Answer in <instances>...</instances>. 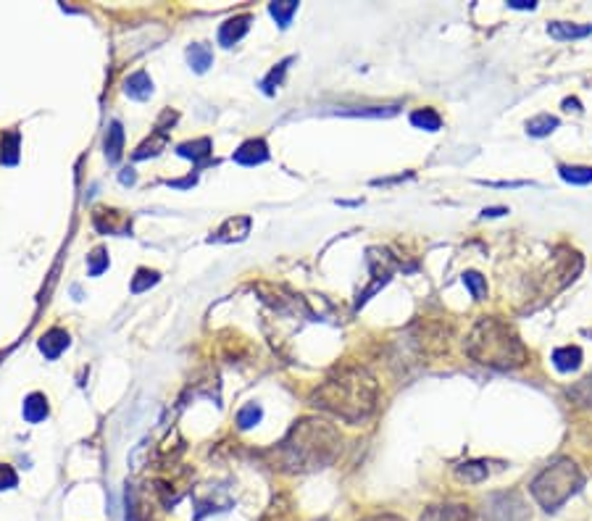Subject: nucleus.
Instances as JSON below:
<instances>
[{
	"label": "nucleus",
	"instance_id": "obj_14",
	"mask_svg": "<svg viewBox=\"0 0 592 521\" xmlns=\"http://www.w3.org/2000/svg\"><path fill=\"white\" fill-rule=\"evenodd\" d=\"M124 92L135 100H148L153 95V79L145 74V71H137V74H132L130 79H127Z\"/></svg>",
	"mask_w": 592,
	"mask_h": 521
},
{
	"label": "nucleus",
	"instance_id": "obj_21",
	"mask_svg": "<svg viewBox=\"0 0 592 521\" xmlns=\"http://www.w3.org/2000/svg\"><path fill=\"white\" fill-rule=\"evenodd\" d=\"M455 474L461 479H466V482H482V479H487L490 468H487L485 461H466V464H461V466L455 468Z\"/></svg>",
	"mask_w": 592,
	"mask_h": 521
},
{
	"label": "nucleus",
	"instance_id": "obj_5",
	"mask_svg": "<svg viewBox=\"0 0 592 521\" xmlns=\"http://www.w3.org/2000/svg\"><path fill=\"white\" fill-rule=\"evenodd\" d=\"M490 521H529V510L518 495H493L490 498Z\"/></svg>",
	"mask_w": 592,
	"mask_h": 521
},
{
	"label": "nucleus",
	"instance_id": "obj_30",
	"mask_svg": "<svg viewBox=\"0 0 592 521\" xmlns=\"http://www.w3.org/2000/svg\"><path fill=\"white\" fill-rule=\"evenodd\" d=\"M156 282H158V274L151 272V269H140L135 274V279H132V293H142V290L153 287Z\"/></svg>",
	"mask_w": 592,
	"mask_h": 521
},
{
	"label": "nucleus",
	"instance_id": "obj_11",
	"mask_svg": "<svg viewBox=\"0 0 592 521\" xmlns=\"http://www.w3.org/2000/svg\"><path fill=\"white\" fill-rule=\"evenodd\" d=\"M553 366H556L560 374L577 371L581 366V350L577 345H566V347L553 350Z\"/></svg>",
	"mask_w": 592,
	"mask_h": 521
},
{
	"label": "nucleus",
	"instance_id": "obj_3",
	"mask_svg": "<svg viewBox=\"0 0 592 521\" xmlns=\"http://www.w3.org/2000/svg\"><path fill=\"white\" fill-rule=\"evenodd\" d=\"M466 353L490 369L511 371L527 363V347L516 329L500 316H479L466 337Z\"/></svg>",
	"mask_w": 592,
	"mask_h": 521
},
{
	"label": "nucleus",
	"instance_id": "obj_4",
	"mask_svg": "<svg viewBox=\"0 0 592 521\" xmlns=\"http://www.w3.org/2000/svg\"><path fill=\"white\" fill-rule=\"evenodd\" d=\"M581 485H584V477H581L579 466L571 458H556L532 479L529 492L537 500L539 508L558 510Z\"/></svg>",
	"mask_w": 592,
	"mask_h": 521
},
{
	"label": "nucleus",
	"instance_id": "obj_22",
	"mask_svg": "<svg viewBox=\"0 0 592 521\" xmlns=\"http://www.w3.org/2000/svg\"><path fill=\"white\" fill-rule=\"evenodd\" d=\"M269 11H271V16L277 19V24H280L282 29H284V27L292 22L295 11H298V0H282V3H271Z\"/></svg>",
	"mask_w": 592,
	"mask_h": 521
},
{
	"label": "nucleus",
	"instance_id": "obj_34",
	"mask_svg": "<svg viewBox=\"0 0 592 521\" xmlns=\"http://www.w3.org/2000/svg\"><path fill=\"white\" fill-rule=\"evenodd\" d=\"M563 109H566V111H581L579 109V100H577V98H566V100H563Z\"/></svg>",
	"mask_w": 592,
	"mask_h": 521
},
{
	"label": "nucleus",
	"instance_id": "obj_9",
	"mask_svg": "<svg viewBox=\"0 0 592 521\" xmlns=\"http://www.w3.org/2000/svg\"><path fill=\"white\" fill-rule=\"evenodd\" d=\"M69 342H71V337H69L66 329H50V332H45V337L40 340V350H43V356L48 361H55L66 347H69Z\"/></svg>",
	"mask_w": 592,
	"mask_h": 521
},
{
	"label": "nucleus",
	"instance_id": "obj_31",
	"mask_svg": "<svg viewBox=\"0 0 592 521\" xmlns=\"http://www.w3.org/2000/svg\"><path fill=\"white\" fill-rule=\"evenodd\" d=\"M16 482H19L16 471H13L11 466H6V464H0V489H11V487H16Z\"/></svg>",
	"mask_w": 592,
	"mask_h": 521
},
{
	"label": "nucleus",
	"instance_id": "obj_35",
	"mask_svg": "<svg viewBox=\"0 0 592 521\" xmlns=\"http://www.w3.org/2000/svg\"><path fill=\"white\" fill-rule=\"evenodd\" d=\"M121 182H124V185H132V182H135V172H132V169H124V172H121Z\"/></svg>",
	"mask_w": 592,
	"mask_h": 521
},
{
	"label": "nucleus",
	"instance_id": "obj_32",
	"mask_svg": "<svg viewBox=\"0 0 592 521\" xmlns=\"http://www.w3.org/2000/svg\"><path fill=\"white\" fill-rule=\"evenodd\" d=\"M508 8H514V11H535L537 3L535 0H508Z\"/></svg>",
	"mask_w": 592,
	"mask_h": 521
},
{
	"label": "nucleus",
	"instance_id": "obj_24",
	"mask_svg": "<svg viewBox=\"0 0 592 521\" xmlns=\"http://www.w3.org/2000/svg\"><path fill=\"white\" fill-rule=\"evenodd\" d=\"M163 145H166V134H163V130H161V132H156V134H153V140L142 142L140 148L135 151V158L142 161V158H148V155H156V153H161Z\"/></svg>",
	"mask_w": 592,
	"mask_h": 521
},
{
	"label": "nucleus",
	"instance_id": "obj_29",
	"mask_svg": "<svg viewBox=\"0 0 592 521\" xmlns=\"http://www.w3.org/2000/svg\"><path fill=\"white\" fill-rule=\"evenodd\" d=\"M87 260H90V266H87L90 277H100V274L108 269V253H106V248H95V250H92V256H87Z\"/></svg>",
	"mask_w": 592,
	"mask_h": 521
},
{
	"label": "nucleus",
	"instance_id": "obj_28",
	"mask_svg": "<svg viewBox=\"0 0 592 521\" xmlns=\"http://www.w3.org/2000/svg\"><path fill=\"white\" fill-rule=\"evenodd\" d=\"M290 61H292V58H284V61H282V64L277 66V69H271L269 76L263 79V85H261V87H263V92H266V95H271V92H274V90H277V87L282 85V79H284V71H287Z\"/></svg>",
	"mask_w": 592,
	"mask_h": 521
},
{
	"label": "nucleus",
	"instance_id": "obj_25",
	"mask_svg": "<svg viewBox=\"0 0 592 521\" xmlns=\"http://www.w3.org/2000/svg\"><path fill=\"white\" fill-rule=\"evenodd\" d=\"M3 163H16L19 161V132H8L3 137V153H0Z\"/></svg>",
	"mask_w": 592,
	"mask_h": 521
},
{
	"label": "nucleus",
	"instance_id": "obj_26",
	"mask_svg": "<svg viewBox=\"0 0 592 521\" xmlns=\"http://www.w3.org/2000/svg\"><path fill=\"white\" fill-rule=\"evenodd\" d=\"M261 416H263L261 405L248 403L245 408H240V413H237V424H240V429H250V426H256L261 422Z\"/></svg>",
	"mask_w": 592,
	"mask_h": 521
},
{
	"label": "nucleus",
	"instance_id": "obj_36",
	"mask_svg": "<svg viewBox=\"0 0 592 521\" xmlns=\"http://www.w3.org/2000/svg\"><path fill=\"white\" fill-rule=\"evenodd\" d=\"M366 521H403V519H398V516H371Z\"/></svg>",
	"mask_w": 592,
	"mask_h": 521
},
{
	"label": "nucleus",
	"instance_id": "obj_27",
	"mask_svg": "<svg viewBox=\"0 0 592 521\" xmlns=\"http://www.w3.org/2000/svg\"><path fill=\"white\" fill-rule=\"evenodd\" d=\"M569 398L577 403V405H592V377L581 380L577 387H571Z\"/></svg>",
	"mask_w": 592,
	"mask_h": 521
},
{
	"label": "nucleus",
	"instance_id": "obj_7",
	"mask_svg": "<svg viewBox=\"0 0 592 521\" xmlns=\"http://www.w3.org/2000/svg\"><path fill=\"white\" fill-rule=\"evenodd\" d=\"M250 22H253L250 13H240V16L226 19V22L221 24V29H219V43L224 45V48H232L235 43H240V40L248 34Z\"/></svg>",
	"mask_w": 592,
	"mask_h": 521
},
{
	"label": "nucleus",
	"instance_id": "obj_17",
	"mask_svg": "<svg viewBox=\"0 0 592 521\" xmlns=\"http://www.w3.org/2000/svg\"><path fill=\"white\" fill-rule=\"evenodd\" d=\"M177 153L182 155V158H193L195 163L205 161L208 155H211V140H193V142H184V145H179L177 148Z\"/></svg>",
	"mask_w": 592,
	"mask_h": 521
},
{
	"label": "nucleus",
	"instance_id": "obj_6",
	"mask_svg": "<svg viewBox=\"0 0 592 521\" xmlns=\"http://www.w3.org/2000/svg\"><path fill=\"white\" fill-rule=\"evenodd\" d=\"M421 521H476L469 506L461 503H445V506H429L424 510Z\"/></svg>",
	"mask_w": 592,
	"mask_h": 521
},
{
	"label": "nucleus",
	"instance_id": "obj_16",
	"mask_svg": "<svg viewBox=\"0 0 592 521\" xmlns=\"http://www.w3.org/2000/svg\"><path fill=\"white\" fill-rule=\"evenodd\" d=\"M187 61H190V66H193L198 74H203L208 66L214 64V53H211V48L203 43H195L187 48Z\"/></svg>",
	"mask_w": 592,
	"mask_h": 521
},
{
	"label": "nucleus",
	"instance_id": "obj_13",
	"mask_svg": "<svg viewBox=\"0 0 592 521\" xmlns=\"http://www.w3.org/2000/svg\"><path fill=\"white\" fill-rule=\"evenodd\" d=\"M24 419L29 424H40L48 419V398H45L43 392H32L24 401Z\"/></svg>",
	"mask_w": 592,
	"mask_h": 521
},
{
	"label": "nucleus",
	"instance_id": "obj_33",
	"mask_svg": "<svg viewBox=\"0 0 592 521\" xmlns=\"http://www.w3.org/2000/svg\"><path fill=\"white\" fill-rule=\"evenodd\" d=\"M503 214H508V208H485L482 211V216H490V218H497V216H503Z\"/></svg>",
	"mask_w": 592,
	"mask_h": 521
},
{
	"label": "nucleus",
	"instance_id": "obj_19",
	"mask_svg": "<svg viewBox=\"0 0 592 521\" xmlns=\"http://www.w3.org/2000/svg\"><path fill=\"white\" fill-rule=\"evenodd\" d=\"M556 130H558V119L550 116V113H539V116L527 121V132L532 137H548L550 132H556Z\"/></svg>",
	"mask_w": 592,
	"mask_h": 521
},
{
	"label": "nucleus",
	"instance_id": "obj_15",
	"mask_svg": "<svg viewBox=\"0 0 592 521\" xmlns=\"http://www.w3.org/2000/svg\"><path fill=\"white\" fill-rule=\"evenodd\" d=\"M121 151H124V130L118 121H111L106 132V158L111 163H116L121 158Z\"/></svg>",
	"mask_w": 592,
	"mask_h": 521
},
{
	"label": "nucleus",
	"instance_id": "obj_2",
	"mask_svg": "<svg viewBox=\"0 0 592 521\" xmlns=\"http://www.w3.org/2000/svg\"><path fill=\"white\" fill-rule=\"evenodd\" d=\"M343 445V437L324 419H301L274 447V468L313 471L329 466Z\"/></svg>",
	"mask_w": 592,
	"mask_h": 521
},
{
	"label": "nucleus",
	"instance_id": "obj_23",
	"mask_svg": "<svg viewBox=\"0 0 592 521\" xmlns=\"http://www.w3.org/2000/svg\"><path fill=\"white\" fill-rule=\"evenodd\" d=\"M463 284L469 287V293L474 295V300H485L487 298V282L482 274L476 272H466L463 274Z\"/></svg>",
	"mask_w": 592,
	"mask_h": 521
},
{
	"label": "nucleus",
	"instance_id": "obj_1",
	"mask_svg": "<svg viewBox=\"0 0 592 521\" xmlns=\"http://www.w3.org/2000/svg\"><path fill=\"white\" fill-rule=\"evenodd\" d=\"M379 384L364 366H345L324 380L311 395V405L347 424L366 422L377 411Z\"/></svg>",
	"mask_w": 592,
	"mask_h": 521
},
{
	"label": "nucleus",
	"instance_id": "obj_10",
	"mask_svg": "<svg viewBox=\"0 0 592 521\" xmlns=\"http://www.w3.org/2000/svg\"><path fill=\"white\" fill-rule=\"evenodd\" d=\"M250 235V218L248 216H235L229 218L224 227L214 235L216 242H235V239H245Z\"/></svg>",
	"mask_w": 592,
	"mask_h": 521
},
{
	"label": "nucleus",
	"instance_id": "obj_37",
	"mask_svg": "<svg viewBox=\"0 0 592 521\" xmlns=\"http://www.w3.org/2000/svg\"><path fill=\"white\" fill-rule=\"evenodd\" d=\"M521 185H524V182H511L508 187H521ZM495 187H506V182H500V185H495Z\"/></svg>",
	"mask_w": 592,
	"mask_h": 521
},
{
	"label": "nucleus",
	"instance_id": "obj_12",
	"mask_svg": "<svg viewBox=\"0 0 592 521\" xmlns=\"http://www.w3.org/2000/svg\"><path fill=\"white\" fill-rule=\"evenodd\" d=\"M548 34L556 37V40H579V37L592 34V24L579 27V24H571V22H553L548 27Z\"/></svg>",
	"mask_w": 592,
	"mask_h": 521
},
{
	"label": "nucleus",
	"instance_id": "obj_20",
	"mask_svg": "<svg viewBox=\"0 0 592 521\" xmlns=\"http://www.w3.org/2000/svg\"><path fill=\"white\" fill-rule=\"evenodd\" d=\"M560 179L569 185H590L592 182V166H560Z\"/></svg>",
	"mask_w": 592,
	"mask_h": 521
},
{
	"label": "nucleus",
	"instance_id": "obj_8",
	"mask_svg": "<svg viewBox=\"0 0 592 521\" xmlns=\"http://www.w3.org/2000/svg\"><path fill=\"white\" fill-rule=\"evenodd\" d=\"M232 158L242 166H259V163L269 161V145L263 140H248L237 148Z\"/></svg>",
	"mask_w": 592,
	"mask_h": 521
},
{
	"label": "nucleus",
	"instance_id": "obj_18",
	"mask_svg": "<svg viewBox=\"0 0 592 521\" xmlns=\"http://www.w3.org/2000/svg\"><path fill=\"white\" fill-rule=\"evenodd\" d=\"M411 124H413V127H419V130H424V132H437L442 127V119H440V113H437V111L419 109V111H413V113H411Z\"/></svg>",
	"mask_w": 592,
	"mask_h": 521
}]
</instances>
